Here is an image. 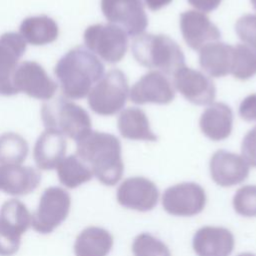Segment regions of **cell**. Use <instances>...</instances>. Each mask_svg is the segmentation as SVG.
<instances>
[{"label":"cell","mask_w":256,"mask_h":256,"mask_svg":"<svg viewBox=\"0 0 256 256\" xmlns=\"http://www.w3.org/2000/svg\"><path fill=\"white\" fill-rule=\"evenodd\" d=\"M76 155L102 184H117L124 172L120 140L113 134L90 130L76 141Z\"/></svg>","instance_id":"obj_1"},{"label":"cell","mask_w":256,"mask_h":256,"mask_svg":"<svg viewBox=\"0 0 256 256\" xmlns=\"http://www.w3.org/2000/svg\"><path fill=\"white\" fill-rule=\"evenodd\" d=\"M118 203L128 209L146 212L152 210L158 203L159 191L154 182L135 176L125 179L116 193Z\"/></svg>","instance_id":"obj_13"},{"label":"cell","mask_w":256,"mask_h":256,"mask_svg":"<svg viewBox=\"0 0 256 256\" xmlns=\"http://www.w3.org/2000/svg\"><path fill=\"white\" fill-rule=\"evenodd\" d=\"M188 3L196 8L197 10L208 13L212 12L213 10L217 9L218 6L221 4L222 0H187Z\"/></svg>","instance_id":"obj_34"},{"label":"cell","mask_w":256,"mask_h":256,"mask_svg":"<svg viewBox=\"0 0 256 256\" xmlns=\"http://www.w3.org/2000/svg\"><path fill=\"white\" fill-rule=\"evenodd\" d=\"M235 32L239 39L256 52V15L245 14L235 24Z\"/></svg>","instance_id":"obj_31"},{"label":"cell","mask_w":256,"mask_h":256,"mask_svg":"<svg viewBox=\"0 0 256 256\" xmlns=\"http://www.w3.org/2000/svg\"><path fill=\"white\" fill-rule=\"evenodd\" d=\"M19 31L25 42L34 46L50 44L57 39L59 34L56 21L47 15L25 18L20 24Z\"/></svg>","instance_id":"obj_25"},{"label":"cell","mask_w":256,"mask_h":256,"mask_svg":"<svg viewBox=\"0 0 256 256\" xmlns=\"http://www.w3.org/2000/svg\"><path fill=\"white\" fill-rule=\"evenodd\" d=\"M101 10L105 18L130 37L144 33L148 17L142 0H101Z\"/></svg>","instance_id":"obj_9"},{"label":"cell","mask_w":256,"mask_h":256,"mask_svg":"<svg viewBox=\"0 0 256 256\" xmlns=\"http://www.w3.org/2000/svg\"><path fill=\"white\" fill-rule=\"evenodd\" d=\"M26 42L16 32H7L0 36V94L12 96L17 94L12 83L13 74L20 58L26 50Z\"/></svg>","instance_id":"obj_15"},{"label":"cell","mask_w":256,"mask_h":256,"mask_svg":"<svg viewBox=\"0 0 256 256\" xmlns=\"http://www.w3.org/2000/svg\"><path fill=\"white\" fill-rule=\"evenodd\" d=\"M66 148L64 135L52 129H45L38 137L33 150V158L37 167L41 170L57 168L65 158Z\"/></svg>","instance_id":"obj_20"},{"label":"cell","mask_w":256,"mask_h":256,"mask_svg":"<svg viewBox=\"0 0 256 256\" xmlns=\"http://www.w3.org/2000/svg\"><path fill=\"white\" fill-rule=\"evenodd\" d=\"M12 83L17 93L22 92L39 100L51 99L57 90L56 82L35 61L19 63L13 74Z\"/></svg>","instance_id":"obj_11"},{"label":"cell","mask_w":256,"mask_h":256,"mask_svg":"<svg viewBox=\"0 0 256 256\" xmlns=\"http://www.w3.org/2000/svg\"><path fill=\"white\" fill-rule=\"evenodd\" d=\"M71 196L58 186L48 187L42 193L38 207L32 215V228L41 234L51 233L68 216Z\"/></svg>","instance_id":"obj_8"},{"label":"cell","mask_w":256,"mask_h":256,"mask_svg":"<svg viewBox=\"0 0 256 256\" xmlns=\"http://www.w3.org/2000/svg\"><path fill=\"white\" fill-rule=\"evenodd\" d=\"M32 215L17 199L5 201L0 208V256L14 255L21 242V236L31 226Z\"/></svg>","instance_id":"obj_7"},{"label":"cell","mask_w":256,"mask_h":256,"mask_svg":"<svg viewBox=\"0 0 256 256\" xmlns=\"http://www.w3.org/2000/svg\"><path fill=\"white\" fill-rule=\"evenodd\" d=\"M128 95L126 75L119 69H111L90 90L88 105L98 115L112 116L124 108Z\"/></svg>","instance_id":"obj_5"},{"label":"cell","mask_w":256,"mask_h":256,"mask_svg":"<svg viewBox=\"0 0 256 256\" xmlns=\"http://www.w3.org/2000/svg\"><path fill=\"white\" fill-rule=\"evenodd\" d=\"M27 141L19 134L6 132L0 135V164L21 165L28 155Z\"/></svg>","instance_id":"obj_27"},{"label":"cell","mask_w":256,"mask_h":256,"mask_svg":"<svg viewBox=\"0 0 256 256\" xmlns=\"http://www.w3.org/2000/svg\"><path fill=\"white\" fill-rule=\"evenodd\" d=\"M199 126L202 133L210 140H225L232 132V109L223 102H215L210 104L201 114Z\"/></svg>","instance_id":"obj_21"},{"label":"cell","mask_w":256,"mask_h":256,"mask_svg":"<svg viewBox=\"0 0 256 256\" xmlns=\"http://www.w3.org/2000/svg\"><path fill=\"white\" fill-rule=\"evenodd\" d=\"M173 0H144V4L152 11H158L169 5Z\"/></svg>","instance_id":"obj_35"},{"label":"cell","mask_w":256,"mask_h":256,"mask_svg":"<svg viewBox=\"0 0 256 256\" xmlns=\"http://www.w3.org/2000/svg\"><path fill=\"white\" fill-rule=\"evenodd\" d=\"M113 247V237L104 228L90 226L77 236L74 243L75 256H107Z\"/></svg>","instance_id":"obj_24"},{"label":"cell","mask_w":256,"mask_h":256,"mask_svg":"<svg viewBox=\"0 0 256 256\" xmlns=\"http://www.w3.org/2000/svg\"><path fill=\"white\" fill-rule=\"evenodd\" d=\"M209 168L212 180L222 187L240 184L249 175V165L243 157L224 149L212 155Z\"/></svg>","instance_id":"obj_17"},{"label":"cell","mask_w":256,"mask_h":256,"mask_svg":"<svg viewBox=\"0 0 256 256\" xmlns=\"http://www.w3.org/2000/svg\"><path fill=\"white\" fill-rule=\"evenodd\" d=\"M84 43L88 50L110 64L123 59L128 48V36L120 27L108 24H93L84 31Z\"/></svg>","instance_id":"obj_6"},{"label":"cell","mask_w":256,"mask_h":256,"mask_svg":"<svg viewBox=\"0 0 256 256\" xmlns=\"http://www.w3.org/2000/svg\"><path fill=\"white\" fill-rule=\"evenodd\" d=\"M237 256H256V255L252 254V253H249V252H245V253H240Z\"/></svg>","instance_id":"obj_36"},{"label":"cell","mask_w":256,"mask_h":256,"mask_svg":"<svg viewBox=\"0 0 256 256\" xmlns=\"http://www.w3.org/2000/svg\"><path fill=\"white\" fill-rule=\"evenodd\" d=\"M233 46L212 42L199 50V65L209 76L219 78L230 73Z\"/></svg>","instance_id":"obj_22"},{"label":"cell","mask_w":256,"mask_h":256,"mask_svg":"<svg viewBox=\"0 0 256 256\" xmlns=\"http://www.w3.org/2000/svg\"><path fill=\"white\" fill-rule=\"evenodd\" d=\"M235 212L244 217H256V185H244L233 196Z\"/></svg>","instance_id":"obj_30"},{"label":"cell","mask_w":256,"mask_h":256,"mask_svg":"<svg viewBox=\"0 0 256 256\" xmlns=\"http://www.w3.org/2000/svg\"><path fill=\"white\" fill-rule=\"evenodd\" d=\"M57 175L61 184L74 189L90 181L93 173L90 167L76 154L65 157L57 166Z\"/></svg>","instance_id":"obj_26"},{"label":"cell","mask_w":256,"mask_h":256,"mask_svg":"<svg viewBox=\"0 0 256 256\" xmlns=\"http://www.w3.org/2000/svg\"><path fill=\"white\" fill-rule=\"evenodd\" d=\"M54 73L67 98L82 99L103 77L104 65L90 50L77 46L58 60Z\"/></svg>","instance_id":"obj_2"},{"label":"cell","mask_w":256,"mask_h":256,"mask_svg":"<svg viewBox=\"0 0 256 256\" xmlns=\"http://www.w3.org/2000/svg\"><path fill=\"white\" fill-rule=\"evenodd\" d=\"M41 119L46 129L55 130L75 141L92 130L88 112L61 97L43 104Z\"/></svg>","instance_id":"obj_4"},{"label":"cell","mask_w":256,"mask_h":256,"mask_svg":"<svg viewBox=\"0 0 256 256\" xmlns=\"http://www.w3.org/2000/svg\"><path fill=\"white\" fill-rule=\"evenodd\" d=\"M241 154L249 166L256 167V126L244 136L241 143Z\"/></svg>","instance_id":"obj_32"},{"label":"cell","mask_w":256,"mask_h":256,"mask_svg":"<svg viewBox=\"0 0 256 256\" xmlns=\"http://www.w3.org/2000/svg\"><path fill=\"white\" fill-rule=\"evenodd\" d=\"M230 74L239 80H247L256 75V52L245 44L233 46Z\"/></svg>","instance_id":"obj_28"},{"label":"cell","mask_w":256,"mask_h":256,"mask_svg":"<svg viewBox=\"0 0 256 256\" xmlns=\"http://www.w3.org/2000/svg\"><path fill=\"white\" fill-rule=\"evenodd\" d=\"M250 2H251V4H252L254 10L256 11V0H250Z\"/></svg>","instance_id":"obj_37"},{"label":"cell","mask_w":256,"mask_h":256,"mask_svg":"<svg viewBox=\"0 0 256 256\" xmlns=\"http://www.w3.org/2000/svg\"><path fill=\"white\" fill-rule=\"evenodd\" d=\"M240 117L247 121H256V93L246 96L239 105Z\"/></svg>","instance_id":"obj_33"},{"label":"cell","mask_w":256,"mask_h":256,"mask_svg":"<svg viewBox=\"0 0 256 256\" xmlns=\"http://www.w3.org/2000/svg\"><path fill=\"white\" fill-rule=\"evenodd\" d=\"M173 85L186 100L195 105H210L216 96L213 81L204 73L186 66L173 74Z\"/></svg>","instance_id":"obj_12"},{"label":"cell","mask_w":256,"mask_h":256,"mask_svg":"<svg viewBox=\"0 0 256 256\" xmlns=\"http://www.w3.org/2000/svg\"><path fill=\"white\" fill-rule=\"evenodd\" d=\"M235 239L230 230L218 226H204L198 229L192 239L197 256H230Z\"/></svg>","instance_id":"obj_18"},{"label":"cell","mask_w":256,"mask_h":256,"mask_svg":"<svg viewBox=\"0 0 256 256\" xmlns=\"http://www.w3.org/2000/svg\"><path fill=\"white\" fill-rule=\"evenodd\" d=\"M164 210L173 216L189 217L203 211L206 205V193L195 182H183L168 187L162 195Z\"/></svg>","instance_id":"obj_10"},{"label":"cell","mask_w":256,"mask_h":256,"mask_svg":"<svg viewBox=\"0 0 256 256\" xmlns=\"http://www.w3.org/2000/svg\"><path fill=\"white\" fill-rule=\"evenodd\" d=\"M41 181V174L30 166L1 165L0 189L13 196H23L34 191Z\"/></svg>","instance_id":"obj_19"},{"label":"cell","mask_w":256,"mask_h":256,"mask_svg":"<svg viewBox=\"0 0 256 256\" xmlns=\"http://www.w3.org/2000/svg\"><path fill=\"white\" fill-rule=\"evenodd\" d=\"M117 127L122 137L130 140L157 141L158 136L151 130L146 113L137 107L124 109L117 120Z\"/></svg>","instance_id":"obj_23"},{"label":"cell","mask_w":256,"mask_h":256,"mask_svg":"<svg viewBox=\"0 0 256 256\" xmlns=\"http://www.w3.org/2000/svg\"><path fill=\"white\" fill-rule=\"evenodd\" d=\"M130 100L135 104H169L175 98V90L167 76L160 71L144 74L130 89Z\"/></svg>","instance_id":"obj_14"},{"label":"cell","mask_w":256,"mask_h":256,"mask_svg":"<svg viewBox=\"0 0 256 256\" xmlns=\"http://www.w3.org/2000/svg\"><path fill=\"white\" fill-rule=\"evenodd\" d=\"M134 256H171L168 246L152 234L143 232L135 237L132 243Z\"/></svg>","instance_id":"obj_29"},{"label":"cell","mask_w":256,"mask_h":256,"mask_svg":"<svg viewBox=\"0 0 256 256\" xmlns=\"http://www.w3.org/2000/svg\"><path fill=\"white\" fill-rule=\"evenodd\" d=\"M180 30L186 44L191 49L198 51L205 45L217 42L221 38L218 27L205 13L197 10L181 13Z\"/></svg>","instance_id":"obj_16"},{"label":"cell","mask_w":256,"mask_h":256,"mask_svg":"<svg viewBox=\"0 0 256 256\" xmlns=\"http://www.w3.org/2000/svg\"><path fill=\"white\" fill-rule=\"evenodd\" d=\"M132 54L142 66L158 69L165 75H173L185 66V57L180 46L164 34H141L133 40Z\"/></svg>","instance_id":"obj_3"}]
</instances>
